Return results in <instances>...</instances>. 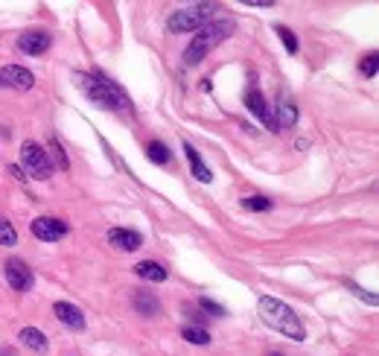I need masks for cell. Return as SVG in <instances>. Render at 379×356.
Instances as JSON below:
<instances>
[{
  "mask_svg": "<svg viewBox=\"0 0 379 356\" xmlns=\"http://www.w3.org/2000/svg\"><path fill=\"white\" fill-rule=\"evenodd\" d=\"M73 79H76V88H79L97 108H111V111L125 108V93H123L103 71H97V73H76Z\"/></svg>",
  "mask_w": 379,
  "mask_h": 356,
  "instance_id": "cell-1",
  "label": "cell"
},
{
  "mask_svg": "<svg viewBox=\"0 0 379 356\" xmlns=\"http://www.w3.org/2000/svg\"><path fill=\"white\" fill-rule=\"evenodd\" d=\"M260 318L266 321L271 330L289 336L295 342H303L306 339V330L301 325V318L295 315V310L286 307L283 301H277V298H260Z\"/></svg>",
  "mask_w": 379,
  "mask_h": 356,
  "instance_id": "cell-2",
  "label": "cell"
},
{
  "mask_svg": "<svg viewBox=\"0 0 379 356\" xmlns=\"http://www.w3.org/2000/svg\"><path fill=\"white\" fill-rule=\"evenodd\" d=\"M234 32V21H216V24H204L199 29V36L190 41V47L184 50V64H199L216 44H222L225 39H231Z\"/></svg>",
  "mask_w": 379,
  "mask_h": 356,
  "instance_id": "cell-3",
  "label": "cell"
},
{
  "mask_svg": "<svg viewBox=\"0 0 379 356\" xmlns=\"http://www.w3.org/2000/svg\"><path fill=\"white\" fill-rule=\"evenodd\" d=\"M21 161L26 173L38 178V181H47L53 176V161H50V152L44 146H38V141H24L21 143Z\"/></svg>",
  "mask_w": 379,
  "mask_h": 356,
  "instance_id": "cell-4",
  "label": "cell"
},
{
  "mask_svg": "<svg viewBox=\"0 0 379 356\" xmlns=\"http://www.w3.org/2000/svg\"><path fill=\"white\" fill-rule=\"evenodd\" d=\"M216 9V4H199V6H190V9H178L170 15L167 21V29L170 32H193V29H202L210 18V12Z\"/></svg>",
  "mask_w": 379,
  "mask_h": 356,
  "instance_id": "cell-5",
  "label": "cell"
},
{
  "mask_svg": "<svg viewBox=\"0 0 379 356\" xmlns=\"http://www.w3.org/2000/svg\"><path fill=\"white\" fill-rule=\"evenodd\" d=\"M4 275H6V283L15 289V293H29L33 289V283H36V275H33V269H29L24 260H6V266H4Z\"/></svg>",
  "mask_w": 379,
  "mask_h": 356,
  "instance_id": "cell-6",
  "label": "cell"
},
{
  "mask_svg": "<svg viewBox=\"0 0 379 356\" xmlns=\"http://www.w3.org/2000/svg\"><path fill=\"white\" fill-rule=\"evenodd\" d=\"M29 231H33V237H38L44 243H56V240H61L68 234V225L61 219H56V216H38V219H33V225H29Z\"/></svg>",
  "mask_w": 379,
  "mask_h": 356,
  "instance_id": "cell-7",
  "label": "cell"
},
{
  "mask_svg": "<svg viewBox=\"0 0 379 356\" xmlns=\"http://www.w3.org/2000/svg\"><path fill=\"white\" fill-rule=\"evenodd\" d=\"M245 106H248V111L251 114H257L269 128H274V132H277V120H274V108L269 106V100H266V96L260 93V91H248L245 93Z\"/></svg>",
  "mask_w": 379,
  "mask_h": 356,
  "instance_id": "cell-8",
  "label": "cell"
},
{
  "mask_svg": "<svg viewBox=\"0 0 379 356\" xmlns=\"http://www.w3.org/2000/svg\"><path fill=\"white\" fill-rule=\"evenodd\" d=\"M0 85H9V88H18V91H29L36 85V76L29 73L21 64H6L4 71H0Z\"/></svg>",
  "mask_w": 379,
  "mask_h": 356,
  "instance_id": "cell-9",
  "label": "cell"
},
{
  "mask_svg": "<svg viewBox=\"0 0 379 356\" xmlns=\"http://www.w3.org/2000/svg\"><path fill=\"white\" fill-rule=\"evenodd\" d=\"M50 44H53V39L47 36V32H24V36L18 39V47L26 56H41V53L50 50Z\"/></svg>",
  "mask_w": 379,
  "mask_h": 356,
  "instance_id": "cell-10",
  "label": "cell"
},
{
  "mask_svg": "<svg viewBox=\"0 0 379 356\" xmlns=\"http://www.w3.org/2000/svg\"><path fill=\"white\" fill-rule=\"evenodd\" d=\"M108 243L117 245L120 251H137L143 245V237L137 231H132V228H111L108 231Z\"/></svg>",
  "mask_w": 379,
  "mask_h": 356,
  "instance_id": "cell-11",
  "label": "cell"
},
{
  "mask_svg": "<svg viewBox=\"0 0 379 356\" xmlns=\"http://www.w3.org/2000/svg\"><path fill=\"white\" fill-rule=\"evenodd\" d=\"M53 312H56V318L61 321V325H68V327H73V330H82V327H85V312H82L79 307L68 304V301H58V304L53 307Z\"/></svg>",
  "mask_w": 379,
  "mask_h": 356,
  "instance_id": "cell-12",
  "label": "cell"
},
{
  "mask_svg": "<svg viewBox=\"0 0 379 356\" xmlns=\"http://www.w3.org/2000/svg\"><path fill=\"white\" fill-rule=\"evenodd\" d=\"M274 120H277V132H283V128H292L298 123V108H295V103L289 100L286 93H283V100H280V106L274 111Z\"/></svg>",
  "mask_w": 379,
  "mask_h": 356,
  "instance_id": "cell-13",
  "label": "cell"
},
{
  "mask_svg": "<svg viewBox=\"0 0 379 356\" xmlns=\"http://www.w3.org/2000/svg\"><path fill=\"white\" fill-rule=\"evenodd\" d=\"M135 275L143 278V280H152V283H164L167 280V269L161 263H155V260H143L135 266Z\"/></svg>",
  "mask_w": 379,
  "mask_h": 356,
  "instance_id": "cell-14",
  "label": "cell"
},
{
  "mask_svg": "<svg viewBox=\"0 0 379 356\" xmlns=\"http://www.w3.org/2000/svg\"><path fill=\"white\" fill-rule=\"evenodd\" d=\"M18 339H21V345H24V347L36 350V353H44V350H47V336H44L38 327H24Z\"/></svg>",
  "mask_w": 379,
  "mask_h": 356,
  "instance_id": "cell-15",
  "label": "cell"
},
{
  "mask_svg": "<svg viewBox=\"0 0 379 356\" xmlns=\"http://www.w3.org/2000/svg\"><path fill=\"white\" fill-rule=\"evenodd\" d=\"M184 152H187V158H190V167H193V176H196L199 181L210 184V181H213V176H210V170L202 164V158H199V152L193 149V143H184Z\"/></svg>",
  "mask_w": 379,
  "mask_h": 356,
  "instance_id": "cell-16",
  "label": "cell"
},
{
  "mask_svg": "<svg viewBox=\"0 0 379 356\" xmlns=\"http://www.w3.org/2000/svg\"><path fill=\"white\" fill-rule=\"evenodd\" d=\"M135 307H137L140 315H155L157 310H161V304H157L155 295H149V293H137L135 295Z\"/></svg>",
  "mask_w": 379,
  "mask_h": 356,
  "instance_id": "cell-17",
  "label": "cell"
},
{
  "mask_svg": "<svg viewBox=\"0 0 379 356\" xmlns=\"http://www.w3.org/2000/svg\"><path fill=\"white\" fill-rule=\"evenodd\" d=\"M146 152H149V158L155 161V164H170V158H172L170 146H167V143H161V141H152Z\"/></svg>",
  "mask_w": 379,
  "mask_h": 356,
  "instance_id": "cell-18",
  "label": "cell"
},
{
  "mask_svg": "<svg viewBox=\"0 0 379 356\" xmlns=\"http://www.w3.org/2000/svg\"><path fill=\"white\" fill-rule=\"evenodd\" d=\"M274 32H277V36H280V41H283V47H286V53H298V36H295V32L289 29V26H283V24H277L274 26Z\"/></svg>",
  "mask_w": 379,
  "mask_h": 356,
  "instance_id": "cell-19",
  "label": "cell"
},
{
  "mask_svg": "<svg viewBox=\"0 0 379 356\" xmlns=\"http://www.w3.org/2000/svg\"><path fill=\"white\" fill-rule=\"evenodd\" d=\"M0 245H18V231L6 216H0Z\"/></svg>",
  "mask_w": 379,
  "mask_h": 356,
  "instance_id": "cell-20",
  "label": "cell"
},
{
  "mask_svg": "<svg viewBox=\"0 0 379 356\" xmlns=\"http://www.w3.org/2000/svg\"><path fill=\"white\" fill-rule=\"evenodd\" d=\"M181 336H184L190 345H210V333L202 330V327H193V325H187V327L181 330Z\"/></svg>",
  "mask_w": 379,
  "mask_h": 356,
  "instance_id": "cell-21",
  "label": "cell"
},
{
  "mask_svg": "<svg viewBox=\"0 0 379 356\" xmlns=\"http://www.w3.org/2000/svg\"><path fill=\"white\" fill-rule=\"evenodd\" d=\"M242 208L245 210H269L271 199H266V196H248V199H242Z\"/></svg>",
  "mask_w": 379,
  "mask_h": 356,
  "instance_id": "cell-22",
  "label": "cell"
},
{
  "mask_svg": "<svg viewBox=\"0 0 379 356\" xmlns=\"http://www.w3.org/2000/svg\"><path fill=\"white\" fill-rule=\"evenodd\" d=\"M199 310L210 312L213 318H219V315H225V307H219V304H216V301H210V298H202V301H199Z\"/></svg>",
  "mask_w": 379,
  "mask_h": 356,
  "instance_id": "cell-23",
  "label": "cell"
},
{
  "mask_svg": "<svg viewBox=\"0 0 379 356\" xmlns=\"http://www.w3.org/2000/svg\"><path fill=\"white\" fill-rule=\"evenodd\" d=\"M362 73H368V76L376 73V53H370V56L362 61Z\"/></svg>",
  "mask_w": 379,
  "mask_h": 356,
  "instance_id": "cell-24",
  "label": "cell"
},
{
  "mask_svg": "<svg viewBox=\"0 0 379 356\" xmlns=\"http://www.w3.org/2000/svg\"><path fill=\"white\" fill-rule=\"evenodd\" d=\"M53 152H56V161H58V164L68 170V155H65V149H58V143H53Z\"/></svg>",
  "mask_w": 379,
  "mask_h": 356,
  "instance_id": "cell-25",
  "label": "cell"
},
{
  "mask_svg": "<svg viewBox=\"0 0 379 356\" xmlns=\"http://www.w3.org/2000/svg\"><path fill=\"white\" fill-rule=\"evenodd\" d=\"M245 4H248V6H263V9H271V6H274L271 0H245Z\"/></svg>",
  "mask_w": 379,
  "mask_h": 356,
  "instance_id": "cell-26",
  "label": "cell"
},
{
  "mask_svg": "<svg viewBox=\"0 0 379 356\" xmlns=\"http://www.w3.org/2000/svg\"><path fill=\"white\" fill-rule=\"evenodd\" d=\"M9 176H15L18 181H26V176H24V173H21V170H18L15 164H9Z\"/></svg>",
  "mask_w": 379,
  "mask_h": 356,
  "instance_id": "cell-27",
  "label": "cell"
}]
</instances>
